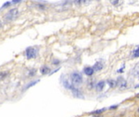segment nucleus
<instances>
[{"mask_svg":"<svg viewBox=\"0 0 139 117\" xmlns=\"http://www.w3.org/2000/svg\"><path fill=\"white\" fill-rule=\"evenodd\" d=\"M71 81L73 86H78L82 84L83 81V77L81 76V74L78 72H73L71 74Z\"/></svg>","mask_w":139,"mask_h":117,"instance_id":"1","label":"nucleus"},{"mask_svg":"<svg viewBox=\"0 0 139 117\" xmlns=\"http://www.w3.org/2000/svg\"><path fill=\"white\" fill-rule=\"evenodd\" d=\"M18 13H19V12H18L17 8L11 9V10L7 13V15L5 16V20H13L14 19L18 16Z\"/></svg>","mask_w":139,"mask_h":117,"instance_id":"2","label":"nucleus"},{"mask_svg":"<svg viewBox=\"0 0 139 117\" xmlns=\"http://www.w3.org/2000/svg\"><path fill=\"white\" fill-rule=\"evenodd\" d=\"M37 55V50L33 47H28L26 50V58L28 59H31L36 57Z\"/></svg>","mask_w":139,"mask_h":117,"instance_id":"3","label":"nucleus"},{"mask_svg":"<svg viewBox=\"0 0 139 117\" xmlns=\"http://www.w3.org/2000/svg\"><path fill=\"white\" fill-rule=\"evenodd\" d=\"M70 90H72V93H73V95L74 97L77 98V99H84V95L82 94V93H81L78 89L75 88L74 86L71 88Z\"/></svg>","mask_w":139,"mask_h":117,"instance_id":"4","label":"nucleus"},{"mask_svg":"<svg viewBox=\"0 0 139 117\" xmlns=\"http://www.w3.org/2000/svg\"><path fill=\"white\" fill-rule=\"evenodd\" d=\"M116 85L120 87L121 90H124L127 88V81L124 80L123 77H119L116 81Z\"/></svg>","mask_w":139,"mask_h":117,"instance_id":"5","label":"nucleus"},{"mask_svg":"<svg viewBox=\"0 0 139 117\" xmlns=\"http://www.w3.org/2000/svg\"><path fill=\"white\" fill-rule=\"evenodd\" d=\"M105 84H106V82H105L104 81H101L97 83L96 85V90L97 92H102L103 88L105 87Z\"/></svg>","mask_w":139,"mask_h":117,"instance_id":"6","label":"nucleus"},{"mask_svg":"<svg viewBox=\"0 0 139 117\" xmlns=\"http://www.w3.org/2000/svg\"><path fill=\"white\" fill-rule=\"evenodd\" d=\"M84 72H85V74L87 75V76H92V75L94 74V71L93 68H91V67H86V68H85V69H84Z\"/></svg>","mask_w":139,"mask_h":117,"instance_id":"7","label":"nucleus"},{"mask_svg":"<svg viewBox=\"0 0 139 117\" xmlns=\"http://www.w3.org/2000/svg\"><path fill=\"white\" fill-rule=\"evenodd\" d=\"M102 68H103V63L101 62H97L93 67V69L94 72L100 71V70H102Z\"/></svg>","mask_w":139,"mask_h":117,"instance_id":"8","label":"nucleus"},{"mask_svg":"<svg viewBox=\"0 0 139 117\" xmlns=\"http://www.w3.org/2000/svg\"><path fill=\"white\" fill-rule=\"evenodd\" d=\"M90 1H93V0H73V3L76 4V5H81L82 3H85L87 2H90Z\"/></svg>","mask_w":139,"mask_h":117,"instance_id":"9","label":"nucleus"},{"mask_svg":"<svg viewBox=\"0 0 139 117\" xmlns=\"http://www.w3.org/2000/svg\"><path fill=\"white\" fill-rule=\"evenodd\" d=\"M50 72V68L46 66H43L41 68V73L42 74H47Z\"/></svg>","mask_w":139,"mask_h":117,"instance_id":"10","label":"nucleus"},{"mask_svg":"<svg viewBox=\"0 0 139 117\" xmlns=\"http://www.w3.org/2000/svg\"><path fill=\"white\" fill-rule=\"evenodd\" d=\"M39 81L38 80H37V81H32V82H30L29 84H28V85L26 86V87H25V90H27V89H28V88H30V87H32V86H33L34 85H36V84Z\"/></svg>","mask_w":139,"mask_h":117,"instance_id":"11","label":"nucleus"},{"mask_svg":"<svg viewBox=\"0 0 139 117\" xmlns=\"http://www.w3.org/2000/svg\"><path fill=\"white\" fill-rule=\"evenodd\" d=\"M107 83H108V85L110 86V87H112V88H114L115 86H116V81H113V80H109L107 81Z\"/></svg>","mask_w":139,"mask_h":117,"instance_id":"12","label":"nucleus"},{"mask_svg":"<svg viewBox=\"0 0 139 117\" xmlns=\"http://www.w3.org/2000/svg\"><path fill=\"white\" fill-rule=\"evenodd\" d=\"M133 73L134 74V76H135L136 77H137V76H138V64H137L136 67L133 69Z\"/></svg>","mask_w":139,"mask_h":117,"instance_id":"13","label":"nucleus"},{"mask_svg":"<svg viewBox=\"0 0 139 117\" xmlns=\"http://www.w3.org/2000/svg\"><path fill=\"white\" fill-rule=\"evenodd\" d=\"M8 75V72H0V80H2V79H4Z\"/></svg>","mask_w":139,"mask_h":117,"instance_id":"14","label":"nucleus"},{"mask_svg":"<svg viewBox=\"0 0 139 117\" xmlns=\"http://www.w3.org/2000/svg\"><path fill=\"white\" fill-rule=\"evenodd\" d=\"M133 58H137V57H138V48H137V47L135 49V50L133 51Z\"/></svg>","mask_w":139,"mask_h":117,"instance_id":"15","label":"nucleus"},{"mask_svg":"<svg viewBox=\"0 0 139 117\" xmlns=\"http://www.w3.org/2000/svg\"><path fill=\"white\" fill-rule=\"evenodd\" d=\"M111 3L113 4V5H116V4L119 3V0H111Z\"/></svg>","mask_w":139,"mask_h":117,"instance_id":"16","label":"nucleus"},{"mask_svg":"<svg viewBox=\"0 0 139 117\" xmlns=\"http://www.w3.org/2000/svg\"><path fill=\"white\" fill-rule=\"evenodd\" d=\"M104 111V109H102V110H98L97 111H94L93 113L94 114H98V113H101V112Z\"/></svg>","mask_w":139,"mask_h":117,"instance_id":"17","label":"nucleus"},{"mask_svg":"<svg viewBox=\"0 0 139 117\" xmlns=\"http://www.w3.org/2000/svg\"><path fill=\"white\" fill-rule=\"evenodd\" d=\"M21 0H13V3H19V2H21Z\"/></svg>","mask_w":139,"mask_h":117,"instance_id":"18","label":"nucleus"}]
</instances>
